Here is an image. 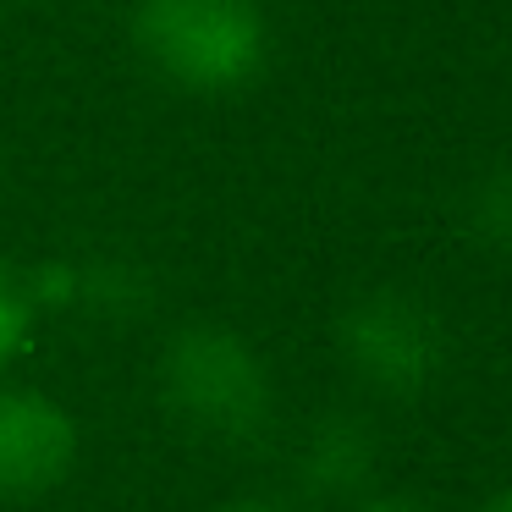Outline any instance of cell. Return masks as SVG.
<instances>
[{
    "label": "cell",
    "instance_id": "1",
    "mask_svg": "<svg viewBox=\"0 0 512 512\" xmlns=\"http://www.w3.org/2000/svg\"><path fill=\"white\" fill-rule=\"evenodd\" d=\"M133 45L188 94H237L265 72L270 28L254 0H138Z\"/></svg>",
    "mask_w": 512,
    "mask_h": 512
},
{
    "label": "cell",
    "instance_id": "4",
    "mask_svg": "<svg viewBox=\"0 0 512 512\" xmlns=\"http://www.w3.org/2000/svg\"><path fill=\"white\" fill-rule=\"evenodd\" d=\"M78 463V424L45 391H0V496H45Z\"/></svg>",
    "mask_w": 512,
    "mask_h": 512
},
{
    "label": "cell",
    "instance_id": "2",
    "mask_svg": "<svg viewBox=\"0 0 512 512\" xmlns=\"http://www.w3.org/2000/svg\"><path fill=\"white\" fill-rule=\"evenodd\" d=\"M160 397L204 441H254L270 424V375L232 325H182L160 353Z\"/></svg>",
    "mask_w": 512,
    "mask_h": 512
},
{
    "label": "cell",
    "instance_id": "3",
    "mask_svg": "<svg viewBox=\"0 0 512 512\" xmlns=\"http://www.w3.org/2000/svg\"><path fill=\"white\" fill-rule=\"evenodd\" d=\"M336 336H342V358L353 364V375L386 397H419L446 364V331L435 309L397 287L364 292L342 314Z\"/></svg>",
    "mask_w": 512,
    "mask_h": 512
},
{
    "label": "cell",
    "instance_id": "9",
    "mask_svg": "<svg viewBox=\"0 0 512 512\" xmlns=\"http://www.w3.org/2000/svg\"><path fill=\"white\" fill-rule=\"evenodd\" d=\"M221 512H287V507H276V501H237V507H221Z\"/></svg>",
    "mask_w": 512,
    "mask_h": 512
},
{
    "label": "cell",
    "instance_id": "8",
    "mask_svg": "<svg viewBox=\"0 0 512 512\" xmlns=\"http://www.w3.org/2000/svg\"><path fill=\"white\" fill-rule=\"evenodd\" d=\"M358 512H424L419 501H408V496H380V501H364Z\"/></svg>",
    "mask_w": 512,
    "mask_h": 512
},
{
    "label": "cell",
    "instance_id": "6",
    "mask_svg": "<svg viewBox=\"0 0 512 512\" xmlns=\"http://www.w3.org/2000/svg\"><path fill=\"white\" fill-rule=\"evenodd\" d=\"M463 226L474 243L496 248V254H512V166H496L468 188L463 204Z\"/></svg>",
    "mask_w": 512,
    "mask_h": 512
},
{
    "label": "cell",
    "instance_id": "10",
    "mask_svg": "<svg viewBox=\"0 0 512 512\" xmlns=\"http://www.w3.org/2000/svg\"><path fill=\"white\" fill-rule=\"evenodd\" d=\"M485 512H512V490H501V496L485 501Z\"/></svg>",
    "mask_w": 512,
    "mask_h": 512
},
{
    "label": "cell",
    "instance_id": "5",
    "mask_svg": "<svg viewBox=\"0 0 512 512\" xmlns=\"http://www.w3.org/2000/svg\"><path fill=\"white\" fill-rule=\"evenodd\" d=\"M369 468H375V441L347 413L320 419L298 452V474L314 496H347V490H358L369 479Z\"/></svg>",
    "mask_w": 512,
    "mask_h": 512
},
{
    "label": "cell",
    "instance_id": "7",
    "mask_svg": "<svg viewBox=\"0 0 512 512\" xmlns=\"http://www.w3.org/2000/svg\"><path fill=\"white\" fill-rule=\"evenodd\" d=\"M34 292H28V276H17L6 259H0V369L23 358V347L34 342Z\"/></svg>",
    "mask_w": 512,
    "mask_h": 512
}]
</instances>
